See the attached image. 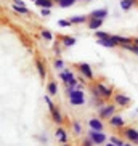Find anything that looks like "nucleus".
I'll return each instance as SVG.
<instances>
[{"label": "nucleus", "instance_id": "1", "mask_svg": "<svg viewBox=\"0 0 138 146\" xmlns=\"http://www.w3.org/2000/svg\"><path fill=\"white\" fill-rule=\"evenodd\" d=\"M116 108H117L116 103H112V104H101V106L98 108L100 119H111V117L116 114Z\"/></svg>", "mask_w": 138, "mask_h": 146}, {"label": "nucleus", "instance_id": "2", "mask_svg": "<svg viewBox=\"0 0 138 146\" xmlns=\"http://www.w3.org/2000/svg\"><path fill=\"white\" fill-rule=\"evenodd\" d=\"M74 68L77 69L87 80H93V77H95V76H93V69H92V66L88 64V63H76Z\"/></svg>", "mask_w": 138, "mask_h": 146}, {"label": "nucleus", "instance_id": "3", "mask_svg": "<svg viewBox=\"0 0 138 146\" xmlns=\"http://www.w3.org/2000/svg\"><path fill=\"white\" fill-rule=\"evenodd\" d=\"M122 135L127 141L133 143V145H138V130L133 129V127H124L122 129Z\"/></svg>", "mask_w": 138, "mask_h": 146}, {"label": "nucleus", "instance_id": "4", "mask_svg": "<svg viewBox=\"0 0 138 146\" xmlns=\"http://www.w3.org/2000/svg\"><path fill=\"white\" fill-rule=\"evenodd\" d=\"M60 77H61V80L64 82V84H66L68 87H74V88H76V87L79 85V84H77V79L74 77V74L71 72L69 69H64V71H61Z\"/></svg>", "mask_w": 138, "mask_h": 146}, {"label": "nucleus", "instance_id": "5", "mask_svg": "<svg viewBox=\"0 0 138 146\" xmlns=\"http://www.w3.org/2000/svg\"><path fill=\"white\" fill-rule=\"evenodd\" d=\"M95 87H96V90H98L101 100H109L114 96V88L112 87H108V85H104V84H96Z\"/></svg>", "mask_w": 138, "mask_h": 146}, {"label": "nucleus", "instance_id": "6", "mask_svg": "<svg viewBox=\"0 0 138 146\" xmlns=\"http://www.w3.org/2000/svg\"><path fill=\"white\" fill-rule=\"evenodd\" d=\"M88 137L93 140V143H95V145H104V143H106V140H108V137H106L103 132L92 130V129H90V132H88Z\"/></svg>", "mask_w": 138, "mask_h": 146}, {"label": "nucleus", "instance_id": "7", "mask_svg": "<svg viewBox=\"0 0 138 146\" xmlns=\"http://www.w3.org/2000/svg\"><path fill=\"white\" fill-rule=\"evenodd\" d=\"M112 98H114V103H116L119 108H127L130 103H132L130 96H127V95H124V93H116Z\"/></svg>", "mask_w": 138, "mask_h": 146}, {"label": "nucleus", "instance_id": "8", "mask_svg": "<svg viewBox=\"0 0 138 146\" xmlns=\"http://www.w3.org/2000/svg\"><path fill=\"white\" fill-rule=\"evenodd\" d=\"M103 21H104V19H101V18H92V16H88V23H87V26H88V29H90V31H98L100 27L103 26Z\"/></svg>", "mask_w": 138, "mask_h": 146}, {"label": "nucleus", "instance_id": "9", "mask_svg": "<svg viewBox=\"0 0 138 146\" xmlns=\"http://www.w3.org/2000/svg\"><path fill=\"white\" fill-rule=\"evenodd\" d=\"M96 43L98 45H101V47H108V48H116L119 47V43L114 40V37H108V39H96Z\"/></svg>", "mask_w": 138, "mask_h": 146}, {"label": "nucleus", "instance_id": "10", "mask_svg": "<svg viewBox=\"0 0 138 146\" xmlns=\"http://www.w3.org/2000/svg\"><path fill=\"white\" fill-rule=\"evenodd\" d=\"M109 125L114 127V129H124L125 127V120L122 119V116H116V114H114V116L109 119Z\"/></svg>", "mask_w": 138, "mask_h": 146}, {"label": "nucleus", "instance_id": "11", "mask_svg": "<svg viewBox=\"0 0 138 146\" xmlns=\"http://www.w3.org/2000/svg\"><path fill=\"white\" fill-rule=\"evenodd\" d=\"M88 127H90L92 130H98V132H103L104 125L103 122L100 120V117H92L90 120H88Z\"/></svg>", "mask_w": 138, "mask_h": 146}, {"label": "nucleus", "instance_id": "12", "mask_svg": "<svg viewBox=\"0 0 138 146\" xmlns=\"http://www.w3.org/2000/svg\"><path fill=\"white\" fill-rule=\"evenodd\" d=\"M50 112H52V119H53V122L55 124H58V125H61L64 120H63V116H61V112L56 109V106H53L52 109H50Z\"/></svg>", "mask_w": 138, "mask_h": 146}, {"label": "nucleus", "instance_id": "13", "mask_svg": "<svg viewBox=\"0 0 138 146\" xmlns=\"http://www.w3.org/2000/svg\"><path fill=\"white\" fill-rule=\"evenodd\" d=\"M35 68H37V72H39L40 79H45L47 77V69H45V66H43V63L39 60V58H35Z\"/></svg>", "mask_w": 138, "mask_h": 146}, {"label": "nucleus", "instance_id": "14", "mask_svg": "<svg viewBox=\"0 0 138 146\" xmlns=\"http://www.w3.org/2000/svg\"><path fill=\"white\" fill-rule=\"evenodd\" d=\"M114 40L119 43V47H124V45H129V43H133V39L132 37H122V35H112Z\"/></svg>", "mask_w": 138, "mask_h": 146}, {"label": "nucleus", "instance_id": "15", "mask_svg": "<svg viewBox=\"0 0 138 146\" xmlns=\"http://www.w3.org/2000/svg\"><path fill=\"white\" fill-rule=\"evenodd\" d=\"M69 21L72 23V24H84V23H88V16H85V15L71 16V18H69Z\"/></svg>", "mask_w": 138, "mask_h": 146}, {"label": "nucleus", "instance_id": "16", "mask_svg": "<svg viewBox=\"0 0 138 146\" xmlns=\"http://www.w3.org/2000/svg\"><path fill=\"white\" fill-rule=\"evenodd\" d=\"M55 137L58 138V140H60L61 143H66V141H68V133H66V130H64V129H61V127H58V129H56Z\"/></svg>", "mask_w": 138, "mask_h": 146}, {"label": "nucleus", "instance_id": "17", "mask_svg": "<svg viewBox=\"0 0 138 146\" xmlns=\"http://www.w3.org/2000/svg\"><path fill=\"white\" fill-rule=\"evenodd\" d=\"M88 16H92V18H101V19H104V18L108 16V10L106 8H101V10H93Z\"/></svg>", "mask_w": 138, "mask_h": 146}, {"label": "nucleus", "instance_id": "18", "mask_svg": "<svg viewBox=\"0 0 138 146\" xmlns=\"http://www.w3.org/2000/svg\"><path fill=\"white\" fill-rule=\"evenodd\" d=\"M61 43H63L64 47H72L74 43H76V39L71 37V35H63V37H61Z\"/></svg>", "mask_w": 138, "mask_h": 146}, {"label": "nucleus", "instance_id": "19", "mask_svg": "<svg viewBox=\"0 0 138 146\" xmlns=\"http://www.w3.org/2000/svg\"><path fill=\"white\" fill-rule=\"evenodd\" d=\"M35 5H37L39 8H52L53 7V0H37Z\"/></svg>", "mask_w": 138, "mask_h": 146}, {"label": "nucleus", "instance_id": "20", "mask_svg": "<svg viewBox=\"0 0 138 146\" xmlns=\"http://www.w3.org/2000/svg\"><path fill=\"white\" fill-rule=\"evenodd\" d=\"M77 0H60V2H56V5L60 7V8H69V7H72Z\"/></svg>", "mask_w": 138, "mask_h": 146}, {"label": "nucleus", "instance_id": "21", "mask_svg": "<svg viewBox=\"0 0 138 146\" xmlns=\"http://www.w3.org/2000/svg\"><path fill=\"white\" fill-rule=\"evenodd\" d=\"M47 90H48V95H52V96L58 95V87H56V82H48Z\"/></svg>", "mask_w": 138, "mask_h": 146}, {"label": "nucleus", "instance_id": "22", "mask_svg": "<svg viewBox=\"0 0 138 146\" xmlns=\"http://www.w3.org/2000/svg\"><path fill=\"white\" fill-rule=\"evenodd\" d=\"M72 132L74 135H80L82 133V125H80L79 120H72Z\"/></svg>", "mask_w": 138, "mask_h": 146}, {"label": "nucleus", "instance_id": "23", "mask_svg": "<svg viewBox=\"0 0 138 146\" xmlns=\"http://www.w3.org/2000/svg\"><path fill=\"white\" fill-rule=\"evenodd\" d=\"M13 10L16 11V13H19V15H29L31 13L26 7H19V5H16V3H13Z\"/></svg>", "mask_w": 138, "mask_h": 146}, {"label": "nucleus", "instance_id": "24", "mask_svg": "<svg viewBox=\"0 0 138 146\" xmlns=\"http://www.w3.org/2000/svg\"><path fill=\"white\" fill-rule=\"evenodd\" d=\"M133 3H135V0H121V8L127 11V10L132 8V5Z\"/></svg>", "mask_w": 138, "mask_h": 146}, {"label": "nucleus", "instance_id": "25", "mask_svg": "<svg viewBox=\"0 0 138 146\" xmlns=\"http://www.w3.org/2000/svg\"><path fill=\"white\" fill-rule=\"evenodd\" d=\"M69 103L72 106H82L85 104V98H69Z\"/></svg>", "mask_w": 138, "mask_h": 146}, {"label": "nucleus", "instance_id": "26", "mask_svg": "<svg viewBox=\"0 0 138 146\" xmlns=\"http://www.w3.org/2000/svg\"><path fill=\"white\" fill-rule=\"evenodd\" d=\"M95 37L96 39H108V37H111V34L109 32H103V31H95Z\"/></svg>", "mask_w": 138, "mask_h": 146}, {"label": "nucleus", "instance_id": "27", "mask_svg": "<svg viewBox=\"0 0 138 146\" xmlns=\"http://www.w3.org/2000/svg\"><path fill=\"white\" fill-rule=\"evenodd\" d=\"M40 35H42L45 40H53V35H52V32H50V31H45V29H43L42 32H40Z\"/></svg>", "mask_w": 138, "mask_h": 146}, {"label": "nucleus", "instance_id": "28", "mask_svg": "<svg viewBox=\"0 0 138 146\" xmlns=\"http://www.w3.org/2000/svg\"><path fill=\"white\" fill-rule=\"evenodd\" d=\"M82 146H95V143H93V140H92L90 137H87V138H84Z\"/></svg>", "mask_w": 138, "mask_h": 146}, {"label": "nucleus", "instance_id": "29", "mask_svg": "<svg viewBox=\"0 0 138 146\" xmlns=\"http://www.w3.org/2000/svg\"><path fill=\"white\" fill-rule=\"evenodd\" d=\"M111 143H114V145H117V146H124V141L117 137H111Z\"/></svg>", "mask_w": 138, "mask_h": 146}, {"label": "nucleus", "instance_id": "30", "mask_svg": "<svg viewBox=\"0 0 138 146\" xmlns=\"http://www.w3.org/2000/svg\"><path fill=\"white\" fill-rule=\"evenodd\" d=\"M58 26H61V27H69V26H72V23L69 21H64V19H61V21H58Z\"/></svg>", "mask_w": 138, "mask_h": 146}, {"label": "nucleus", "instance_id": "31", "mask_svg": "<svg viewBox=\"0 0 138 146\" xmlns=\"http://www.w3.org/2000/svg\"><path fill=\"white\" fill-rule=\"evenodd\" d=\"M55 68L56 69H64V63L58 58V60H55Z\"/></svg>", "mask_w": 138, "mask_h": 146}, {"label": "nucleus", "instance_id": "32", "mask_svg": "<svg viewBox=\"0 0 138 146\" xmlns=\"http://www.w3.org/2000/svg\"><path fill=\"white\" fill-rule=\"evenodd\" d=\"M43 100H45V103L48 104V109H52V108L55 106V104L52 103V100H50V96H48V95H45V96H43Z\"/></svg>", "mask_w": 138, "mask_h": 146}, {"label": "nucleus", "instance_id": "33", "mask_svg": "<svg viewBox=\"0 0 138 146\" xmlns=\"http://www.w3.org/2000/svg\"><path fill=\"white\" fill-rule=\"evenodd\" d=\"M50 10H52V8H40L42 16H48V15H50Z\"/></svg>", "mask_w": 138, "mask_h": 146}, {"label": "nucleus", "instance_id": "34", "mask_svg": "<svg viewBox=\"0 0 138 146\" xmlns=\"http://www.w3.org/2000/svg\"><path fill=\"white\" fill-rule=\"evenodd\" d=\"M124 146H135V145H133V143H130V141H129L127 145H124Z\"/></svg>", "mask_w": 138, "mask_h": 146}, {"label": "nucleus", "instance_id": "35", "mask_svg": "<svg viewBox=\"0 0 138 146\" xmlns=\"http://www.w3.org/2000/svg\"><path fill=\"white\" fill-rule=\"evenodd\" d=\"M106 146H117V145H114V143H108Z\"/></svg>", "mask_w": 138, "mask_h": 146}, {"label": "nucleus", "instance_id": "36", "mask_svg": "<svg viewBox=\"0 0 138 146\" xmlns=\"http://www.w3.org/2000/svg\"><path fill=\"white\" fill-rule=\"evenodd\" d=\"M63 146H71V145H68V143H63Z\"/></svg>", "mask_w": 138, "mask_h": 146}, {"label": "nucleus", "instance_id": "37", "mask_svg": "<svg viewBox=\"0 0 138 146\" xmlns=\"http://www.w3.org/2000/svg\"><path fill=\"white\" fill-rule=\"evenodd\" d=\"M31 2H34V3H35V2H37V0H31Z\"/></svg>", "mask_w": 138, "mask_h": 146}, {"label": "nucleus", "instance_id": "38", "mask_svg": "<svg viewBox=\"0 0 138 146\" xmlns=\"http://www.w3.org/2000/svg\"><path fill=\"white\" fill-rule=\"evenodd\" d=\"M55 2H60V0H55Z\"/></svg>", "mask_w": 138, "mask_h": 146}]
</instances>
